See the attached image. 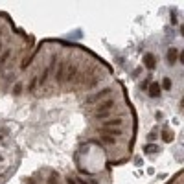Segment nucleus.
<instances>
[{
    "mask_svg": "<svg viewBox=\"0 0 184 184\" xmlns=\"http://www.w3.org/2000/svg\"><path fill=\"white\" fill-rule=\"evenodd\" d=\"M171 79H169V77H164V79H162V83H160V90H169V88H171Z\"/></svg>",
    "mask_w": 184,
    "mask_h": 184,
    "instance_id": "ddd939ff",
    "label": "nucleus"
},
{
    "mask_svg": "<svg viewBox=\"0 0 184 184\" xmlns=\"http://www.w3.org/2000/svg\"><path fill=\"white\" fill-rule=\"evenodd\" d=\"M111 92H112V88H111V87H109V88H103V90H99V92H94V94H90V96L87 98L85 103H87V105H94V103H98L99 99H103L105 96H109Z\"/></svg>",
    "mask_w": 184,
    "mask_h": 184,
    "instance_id": "f257e3e1",
    "label": "nucleus"
},
{
    "mask_svg": "<svg viewBox=\"0 0 184 184\" xmlns=\"http://www.w3.org/2000/svg\"><path fill=\"white\" fill-rule=\"evenodd\" d=\"M65 182H66V184H77L74 177H65Z\"/></svg>",
    "mask_w": 184,
    "mask_h": 184,
    "instance_id": "f3484780",
    "label": "nucleus"
},
{
    "mask_svg": "<svg viewBox=\"0 0 184 184\" xmlns=\"http://www.w3.org/2000/svg\"><path fill=\"white\" fill-rule=\"evenodd\" d=\"M9 57H11V50L8 48V50H4V52H2V55H0V65H4Z\"/></svg>",
    "mask_w": 184,
    "mask_h": 184,
    "instance_id": "4468645a",
    "label": "nucleus"
},
{
    "mask_svg": "<svg viewBox=\"0 0 184 184\" xmlns=\"http://www.w3.org/2000/svg\"><path fill=\"white\" fill-rule=\"evenodd\" d=\"M156 136H158V133H156V131H153V133H149V134H147V140L151 142V140H155V138H156Z\"/></svg>",
    "mask_w": 184,
    "mask_h": 184,
    "instance_id": "dca6fc26",
    "label": "nucleus"
},
{
    "mask_svg": "<svg viewBox=\"0 0 184 184\" xmlns=\"http://www.w3.org/2000/svg\"><path fill=\"white\" fill-rule=\"evenodd\" d=\"M173 138H175V134H173L171 129H164V131H162V140H164L166 144H168V142H171Z\"/></svg>",
    "mask_w": 184,
    "mask_h": 184,
    "instance_id": "9b49d317",
    "label": "nucleus"
},
{
    "mask_svg": "<svg viewBox=\"0 0 184 184\" xmlns=\"http://www.w3.org/2000/svg\"><path fill=\"white\" fill-rule=\"evenodd\" d=\"M65 72H66V61H61V63H59V68H57V72H55V79H57V83H63V81H65Z\"/></svg>",
    "mask_w": 184,
    "mask_h": 184,
    "instance_id": "20e7f679",
    "label": "nucleus"
},
{
    "mask_svg": "<svg viewBox=\"0 0 184 184\" xmlns=\"http://www.w3.org/2000/svg\"><path fill=\"white\" fill-rule=\"evenodd\" d=\"M37 85H39V79H37V76H35V77H31L30 87H28V88H30V90H35V87H37Z\"/></svg>",
    "mask_w": 184,
    "mask_h": 184,
    "instance_id": "2eb2a0df",
    "label": "nucleus"
},
{
    "mask_svg": "<svg viewBox=\"0 0 184 184\" xmlns=\"http://www.w3.org/2000/svg\"><path fill=\"white\" fill-rule=\"evenodd\" d=\"M112 107H114V101H112V99H105V101H101V105L96 107V116H99V114H107Z\"/></svg>",
    "mask_w": 184,
    "mask_h": 184,
    "instance_id": "7ed1b4c3",
    "label": "nucleus"
},
{
    "mask_svg": "<svg viewBox=\"0 0 184 184\" xmlns=\"http://www.w3.org/2000/svg\"><path fill=\"white\" fill-rule=\"evenodd\" d=\"M0 50H2V43H0Z\"/></svg>",
    "mask_w": 184,
    "mask_h": 184,
    "instance_id": "6ab92c4d",
    "label": "nucleus"
},
{
    "mask_svg": "<svg viewBox=\"0 0 184 184\" xmlns=\"http://www.w3.org/2000/svg\"><path fill=\"white\" fill-rule=\"evenodd\" d=\"M147 92H149V96H151V98H158L160 96V85L158 83H149Z\"/></svg>",
    "mask_w": 184,
    "mask_h": 184,
    "instance_id": "6e6552de",
    "label": "nucleus"
},
{
    "mask_svg": "<svg viewBox=\"0 0 184 184\" xmlns=\"http://www.w3.org/2000/svg\"><path fill=\"white\" fill-rule=\"evenodd\" d=\"M158 151H160V147L156 146V144H147L144 147V153L146 155H153V153H158Z\"/></svg>",
    "mask_w": 184,
    "mask_h": 184,
    "instance_id": "9d476101",
    "label": "nucleus"
},
{
    "mask_svg": "<svg viewBox=\"0 0 184 184\" xmlns=\"http://www.w3.org/2000/svg\"><path fill=\"white\" fill-rule=\"evenodd\" d=\"M144 65H146V68L153 70V68L156 66V57L151 55V53H146V57H144Z\"/></svg>",
    "mask_w": 184,
    "mask_h": 184,
    "instance_id": "423d86ee",
    "label": "nucleus"
},
{
    "mask_svg": "<svg viewBox=\"0 0 184 184\" xmlns=\"http://www.w3.org/2000/svg\"><path fill=\"white\" fill-rule=\"evenodd\" d=\"M22 90H24V83H22V81H17V83L13 85L11 94H13V96H20V94H22Z\"/></svg>",
    "mask_w": 184,
    "mask_h": 184,
    "instance_id": "1a4fd4ad",
    "label": "nucleus"
},
{
    "mask_svg": "<svg viewBox=\"0 0 184 184\" xmlns=\"http://www.w3.org/2000/svg\"><path fill=\"white\" fill-rule=\"evenodd\" d=\"M180 57V53H179V50L177 48H169L168 50V63L169 65H175V61Z\"/></svg>",
    "mask_w": 184,
    "mask_h": 184,
    "instance_id": "0eeeda50",
    "label": "nucleus"
},
{
    "mask_svg": "<svg viewBox=\"0 0 184 184\" xmlns=\"http://www.w3.org/2000/svg\"><path fill=\"white\" fill-rule=\"evenodd\" d=\"M48 184H59V173L57 171H50L48 175V180H46Z\"/></svg>",
    "mask_w": 184,
    "mask_h": 184,
    "instance_id": "f8f14e48",
    "label": "nucleus"
},
{
    "mask_svg": "<svg viewBox=\"0 0 184 184\" xmlns=\"http://www.w3.org/2000/svg\"><path fill=\"white\" fill-rule=\"evenodd\" d=\"M124 125V118H107L101 121V127L103 129H118Z\"/></svg>",
    "mask_w": 184,
    "mask_h": 184,
    "instance_id": "f03ea898",
    "label": "nucleus"
},
{
    "mask_svg": "<svg viewBox=\"0 0 184 184\" xmlns=\"http://www.w3.org/2000/svg\"><path fill=\"white\" fill-rule=\"evenodd\" d=\"M2 160H4V156H0V162H2Z\"/></svg>",
    "mask_w": 184,
    "mask_h": 184,
    "instance_id": "a211bd4d",
    "label": "nucleus"
},
{
    "mask_svg": "<svg viewBox=\"0 0 184 184\" xmlns=\"http://www.w3.org/2000/svg\"><path fill=\"white\" fill-rule=\"evenodd\" d=\"M99 140L105 142V144H109V146H116V144H118V138H114V136L107 134V133H103V131H101V134H99Z\"/></svg>",
    "mask_w": 184,
    "mask_h": 184,
    "instance_id": "39448f33",
    "label": "nucleus"
}]
</instances>
